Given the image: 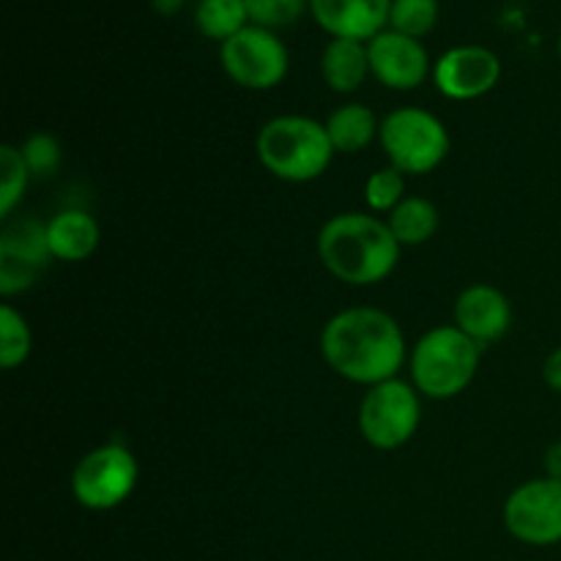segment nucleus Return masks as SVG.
Instances as JSON below:
<instances>
[{
    "mask_svg": "<svg viewBox=\"0 0 561 561\" xmlns=\"http://www.w3.org/2000/svg\"><path fill=\"white\" fill-rule=\"evenodd\" d=\"M323 362L334 376L359 387L398 378L409 365V343L398 318L381 307H348L323 323L318 340Z\"/></svg>",
    "mask_w": 561,
    "mask_h": 561,
    "instance_id": "nucleus-1",
    "label": "nucleus"
},
{
    "mask_svg": "<svg viewBox=\"0 0 561 561\" xmlns=\"http://www.w3.org/2000/svg\"><path fill=\"white\" fill-rule=\"evenodd\" d=\"M318 261L334 279L354 288L378 285L398 268L400 252L387 219L370 211H343L318 230Z\"/></svg>",
    "mask_w": 561,
    "mask_h": 561,
    "instance_id": "nucleus-2",
    "label": "nucleus"
},
{
    "mask_svg": "<svg viewBox=\"0 0 561 561\" xmlns=\"http://www.w3.org/2000/svg\"><path fill=\"white\" fill-rule=\"evenodd\" d=\"M257 162L274 179L288 184H310L332 168L334 148L323 121L307 115H277L266 121L255 137Z\"/></svg>",
    "mask_w": 561,
    "mask_h": 561,
    "instance_id": "nucleus-3",
    "label": "nucleus"
},
{
    "mask_svg": "<svg viewBox=\"0 0 561 561\" xmlns=\"http://www.w3.org/2000/svg\"><path fill=\"white\" fill-rule=\"evenodd\" d=\"M482 351L455 323L427 329L409 351V381L427 400L460 398L474 383Z\"/></svg>",
    "mask_w": 561,
    "mask_h": 561,
    "instance_id": "nucleus-4",
    "label": "nucleus"
},
{
    "mask_svg": "<svg viewBox=\"0 0 561 561\" xmlns=\"http://www.w3.org/2000/svg\"><path fill=\"white\" fill-rule=\"evenodd\" d=\"M387 162L403 175H427L453 151L447 124L425 107H394L381 118L378 135Z\"/></svg>",
    "mask_w": 561,
    "mask_h": 561,
    "instance_id": "nucleus-5",
    "label": "nucleus"
},
{
    "mask_svg": "<svg viewBox=\"0 0 561 561\" xmlns=\"http://www.w3.org/2000/svg\"><path fill=\"white\" fill-rule=\"evenodd\" d=\"M140 466L135 453L124 442L113 438L77 460L71 471V496L91 513H110L135 493Z\"/></svg>",
    "mask_w": 561,
    "mask_h": 561,
    "instance_id": "nucleus-6",
    "label": "nucleus"
},
{
    "mask_svg": "<svg viewBox=\"0 0 561 561\" xmlns=\"http://www.w3.org/2000/svg\"><path fill=\"white\" fill-rule=\"evenodd\" d=\"M359 433L373 449L392 453L416 436L422 422V394L403 378H389L365 392L359 403Z\"/></svg>",
    "mask_w": 561,
    "mask_h": 561,
    "instance_id": "nucleus-7",
    "label": "nucleus"
},
{
    "mask_svg": "<svg viewBox=\"0 0 561 561\" xmlns=\"http://www.w3.org/2000/svg\"><path fill=\"white\" fill-rule=\"evenodd\" d=\"M222 71L247 91H274L290 71L288 44L277 31L247 25L225 44H219Z\"/></svg>",
    "mask_w": 561,
    "mask_h": 561,
    "instance_id": "nucleus-8",
    "label": "nucleus"
},
{
    "mask_svg": "<svg viewBox=\"0 0 561 561\" xmlns=\"http://www.w3.org/2000/svg\"><path fill=\"white\" fill-rule=\"evenodd\" d=\"M504 529L513 540L531 548H551L561 542V482L535 477L515 488L502 510Z\"/></svg>",
    "mask_w": 561,
    "mask_h": 561,
    "instance_id": "nucleus-9",
    "label": "nucleus"
},
{
    "mask_svg": "<svg viewBox=\"0 0 561 561\" xmlns=\"http://www.w3.org/2000/svg\"><path fill=\"white\" fill-rule=\"evenodd\" d=\"M53 252L47 244V222L25 217L9 219L0 230V296L11 299L36 285Z\"/></svg>",
    "mask_w": 561,
    "mask_h": 561,
    "instance_id": "nucleus-10",
    "label": "nucleus"
},
{
    "mask_svg": "<svg viewBox=\"0 0 561 561\" xmlns=\"http://www.w3.org/2000/svg\"><path fill=\"white\" fill-rule=\"evenodd\" d=\"M502 58L485 44H458L433 60V85L453 102L488 96L502 80Z\"/></svg>",
    "mask_w": 561,
    "mask_h": 561,
    "instance_id": "nucleus-11",
    "label": "nucleus"
},
{
    "mask_svg": "<svg viewBox=\"0 0 561 561\" xmlns=\"http://www.w3.org/2000/svg\"><path fill=\"white\" fill-rule=\"evenodd\" d=\"M367 55L370 77H376L389 91H416L433 77V60L422 38H411L392 27L367 42Z\"/></svg>",
    "mask_w": 561,
    "mask_h": 561,
    "instance_id": "nucleus-12",
    "label": "nucleus"
},
{
    "mask_svg": "<svg viewBox=\"0 0 561 561\" xmlns=\"http://www.w3.org/2000/svg\"><path fill=\"white\" fill-rule=\"evenodd\" d=\"M453 323L474 340L480 348L496 343L513 327V305L507 294L491 283H474L463 288L455 299Z\"/></svg>",
    "mask_w": 561,
    "mask_h": 561,
    "instance_id": "nucleus-13",
    "label": "nucleus"
},
{
    "mask_svg": "<svg viewBox=\"0 0 561 561\" xmlns=\"http://www.w3.org/2000/svg\"><path fill=\"white\" fill-rule=\"evenodd\" d=\"M392 0H310V16L329 38L370 42L389 27Z\"/></svg>",
    "mask_w": 561,
    "mask_h": 561,
    "instance_id": "nucleus-14",
    "label": "nucleus"
},
{
    "mask_svg": "<svg viewBox=\"0 0 561 561\" xmlns=\"http://www.w3.org/2000/svg\"><path fill=\"white\" fill-rule=\"evenodd\" d=\"M102 228L96 217L82 208H64L47 219V244L53 261L82 263L99 250Z\"/></svg>",
    "mask_w": 561,
    "mask_h": 561,
    "instance_id": "nucleus-15",
    "label": "nucleus"
},
{
    "mask_svg": "<svg viewBox=\"0 0 561 561\" xmlns=\"http://www.w3.org/2000/svg\"><path fill=\"white\" fill-rule=\"evenodd\" d=\"M321 77L334 93H356L370 77L367 42L356 38H329L321 53Z\"/></svg>",
    "mask_w": 561,
    "mask_h": 561,
    "instance_id": "nucleus-16",
    "label": "nucleus"
},
{
    "mask_svg": "<svg viewBox=\"0 0 561 561\" xmlns=\"http://www.w3.org/2000/svg\"><path fill=\"white\" fill-rule=\"evenodd\" d=\"M323 126H327L334 153H345V157L367 151L381 135V121L373 113V107L362 102H345L334 107Z\"/></svg>",
    "mask_w": 561,
    "mask_h": 561,
    "instance_id": "nucleus-17",
    "label": "nucleus"
},
{
    "mask_svg": "<svg viewBox=\"0 0 561 561\" xmlns=\"http://www.w3.org/2000/svg\"><path fill=\"white\" fill-rule=\"evenodd\" d=\"M387 225L400 247H422L442 228V211L433 201L422 195H409L392 214H387Z\"/></svg>",
    "mask_w": 561,
    "mask_h": 561,
    "instance_id": "nucleus-18",
    "label": "nucleus"
},
{
    "mask_svg": "<svg viewBox=\"0 0 561 561\" xmlns=\"http://www.w3.org/2000/svg\"><path fill=\"white\" fill-rule=\"evenodd\" d=\"M195 25L206 38L225 44L250 25V11L244 0H197Z\"/></svg>",
    "mask_w": 561,
    "mask_h": 561,
    "instance_id": "nucleus-19",
    "label": "nucleus"
},
{
    "mask_svg": "<svg viewBox=\"0 0 561 561\" xmlns=\"http://www.w3.org/2000/svg\"><path fill=\"white\" fill-rule=\"evenodd\" d=\"M31 179L33 175L27 170L25 159H22L20 146L3 142L0 146V219L3 222H9L14 208L22 203Z\"/></svg>",
    "mask_w": 561,
    "mask_h": 561,
    "instance_id": "nucleus-20",
    "label": "nucleus"
},
{
    "mask_svg": "<svg viewBox=\"0 0 561 561\" xmlns=\"http://www.w3.org/2000/svg\"><path fill=\"white\" fill-rule=\"evenodd\" d=\"M33 351V332L27 318L16 307H0V365L3 370H16L25 365Z\"/></svg>",
    "mask_w": 561,
    "mask_h": 561,
    "instance_id": "nucleus-21",
    "label": "nucleus"
},
{
    "mask_svg": "<svg viewBox=\"0 0 561 561\" xmlns=\"http://www.w3.org/2000/svg\"><path fill=\"white\" fill-rule=\"evenodd\" d=\"M362 195H365L367 211L376 214V217H387L409 197L405 195V175L392 164L378 168L376 173L367 175Z\"/></svg>",
    "mask_w": 561,
    "mask_h": 561,
    "instance_id": "nucleus-22",
    "label": "nucleus"
},
{
    "mask_svg": "<svg viewBox=\"0 0 561 561\" xmlns=\"http://www.w3.org/2000/svg\"><path fill=\"white\" fill-rule=\"evenodd\" d=\"M438 16H442L438 0H392L389 27L411 38H425L438 25Z\"/></svg>",
    "mask_w": 561,
    "mask_h": 561,
    "instance_id": "nucleus-23",
    "label": "nucleus"
},
{
    "mask_svg": "<svg viewBox=\"0 0 561 561\" xmlns=\"http://www.w3.org/2000/svg\"><path fill=\"white\" fill-rule=\"evenodd\" d=\"M252 25L283 31L296 25L310 11V0H244Z\"/></svg>",
    "mask_w": 561,
    "mask_h": 561,
    "instance_id": "nucleus-24",
    "label": "nucleus"
},
{
    "mask_svg": "<svg viewBox=\"0 0 561 561\" xmlns=\"http://www.w3.org/2000/svg\"><path fill=\"white\" fill-rule=\"evenodd\" d=\"M20 151L33 179H49L58 173L60 162H64V148H60L58 137L49 131H33L31 137H25Z\"/></svg>",
    "mask_w": 561,
    "mask_h": 561,
    "instance_id": "nucleus-25",
    "label": "nucleus"
},
{
    "mask_svg": "<svg viewBox=\"0 0 561 561\" xmlns=\"http://www.w3.org/2000/svg\"><path fill=\"white\" fill-rule=\"evenodd\" d=\"M542 381H546L553 392L561 394V345L548 354L546 365H542Z\"/></svg>",
    "mask_w": 561,
    "mask_h": 561,
    "instance_id": "nucleus-26",
    "label": "nucleus"
},
{
    "mask_svg": "<svg viewBox=\"0 0 561 561\" xmlns=\"http://www.w3.org/2000/svg\"><path fill=\"white\" fill-rule=\"evenodd\" d=\"M542 469H546V477L561 482V438L553 442L551 447L546 449V458H542Z\"/></svg>",
    "mask_w": 561,
    "mask_h": 561,
    "instance_id": "nucleus-27",
    "label": "nucleus"
},
{
    "mask_svg": "<svg viewBox=\"0 0 561 561\" xmlns=\"http://www.w3.org/2000/svg\"><path fill=\"white\" fill-rule=\"evenodd\" d=\"M186 0H151L153 11H159V14L170 16V14H179L181 9H184Z\"/></svg>",
    "mask_w": 561,
    "mask_h": 561,
    "instance_id": "nucleus-28",
    "label": "nucleus"
},
{
    "mask_svg": "<svg viewBox=\"0 0 561 561\" xmlns=\"http://www.w3.org/2000/svg\"><path fill=\"white\" fill-rule=\"evenodd\" d=\"M557 49H559V58H561V31H559V38H557Z\"/></svg>",
    "mask_w": 561,
    "mask_h": 561,
    "instance_id": "nucleus-29",
    "label": "nucleus"
}]
</instances>
